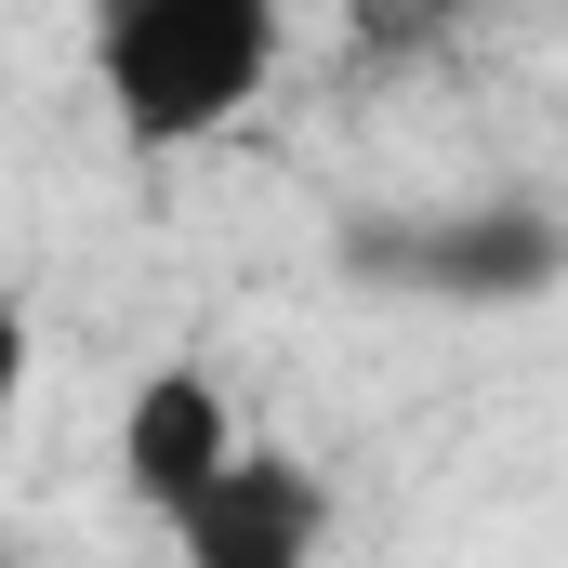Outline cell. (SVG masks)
<instances>
[{
  "instance_id": "6da1fadb",
  "label": "cell",
  "mask_w": 568,
  "mask_h": 568,
  "mask_svg": "<svg viewBox=\"0 0 568 568\" xmlns=\"http://www.w3.org/2000/svg\"><path fill=\"white\" fill-rule=\"evenodd\" d=\"M291 0H93V93L120 145L172 159V145H212L265 80H278Z\"/></svg>"
},
{
  "instance_id": "7a4b0ae2",
  "label": "cell",
  "mask_w": 568,
  "mask_h": 568,
  "mask_svg": "<svg viewBox=\"0 0 568 568\" xmlns=\"http://www.w3.org/2000/svg\"><path fill=\"white\" fill-rule=\"evenodd\" d=\"M344 265L424 304H542L568 278V225L542 199H476V212H384L344 239Z\"/></svg>"
},
{
  "instance_id": "3957f363",
  "label": "cell",
  "mask_w": 568,
  "mask_h": 568,
  "mask_svg": "<svg viewBox=\"0 0 568 568\" xmlns=\"http://www.w3.org/2000/svg\"><path fill=\"white\" fill-rule=\"evenodd\" d=\"M172 556L185 568H317L331 556V476H317L304 449L239 436V449L212 463V489L172 516Z\"/></svg>"
},
{
  "instance_id": "277c9868",
  "label": "cell",
  "mask_w": 568,
  "mask_h": 568,
  "mask_svg": "<svg viewBox=\"0 0 568 568\" xmlns=\"http://www.w3.org/2000/svg\"><path fill=\"white\" fill-rule=\"evenodd\" d=\"M239 449V410H225V384L199 371V357H172V371H145L133 397H120V476H133V503L172 529L199 489H212V463Z\"/></svg>"
},
{
  "instance_id": "5b68a950",
  "label": "cell",
  "mask_w": 568,
  "mask_h": 568,
  "mask_svg": "<svg viewBox=\"0 0 568 568\" xmlns=\"http://www.w3.org/2000/svg\"><path fill=\"white\" fill-rule=\"evenodd\" d=\"M449 27H463V0H344V53H357V67H410Z\"/></svg>"
},
{
  "instance_id": "8992f818",
  "label": "cell",
  "mask_w": 568,
  "mask_h": 568,
  "mask_svg": "<svg viewBox=\"0 0 568 568\" xmlns=\"http://www.w3.org/2000/svg\"><path fill=\"white\" fill-rule=\"evenodd\" d=\"M27 357H40V317H27V304H13V291H0V410H13V397H27Z\"/></svg>"
}]
</instances>
